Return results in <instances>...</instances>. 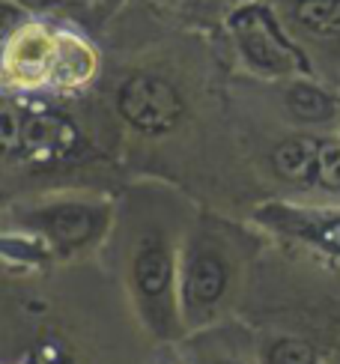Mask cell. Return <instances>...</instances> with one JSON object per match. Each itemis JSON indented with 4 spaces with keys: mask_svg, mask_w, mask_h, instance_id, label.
Returning <instances> with one entry per match:
<instances>
[{
    "mask_svg": "<svg viewBox=\"0 0 340 364\" xmlns=\"http://www.w3.org/2000/svg\"><path fill=\"white\" fill-rule=\"evenodd\" d=\"M227 287V266L218 254L200 251L185 272V296L194 305H215Z\"/></svg>",
    "mask_w": 340,
    "mask_h": 364,
    "instance_id": "obj_3",
    "label": "cell"
},
{
    "mask_svg": "<svg viewBox=\"0 0 340 364\" xmlns=\"http://www.w3.org/2000/svg\"><path fill=\"white\" fill-rule=\"evenodd\" d=\"M21 4H27V6H39V9H42V6H54L57 0H21Z\"/></svg>",
    "mask_w": 340,
    "mask_h": 364,
    "instance_id": "obj_14",
    "label": "cell"
},
{
    "mask_svg": "<svg viewBox=\"0 0 340 364\" xmlns=\"http://www.w3.org/2000/svg\"><path fill=\"white\" fill-rule=\"evenodd\" d=\"M39 221L54 236V242H60L63 248H75L96 233L99 215L87 206H57L51 212H45V215H39Z\"/></svg>",
    "mask_w": 340,
    "mask_h": 364,
    "instance_id": "obj_5",
    "label": "cell"
},
{
    "mask_svg": "<svg viewBox=\"0 0 340 364\" xmlns=\"http://www.w3.org/2000/svg\"><path fill=\"white\" fill-rule=\"evenodd\" d=\"M319 144L322 141H314V138H287L284 144L275 146L272 153V164L277 176L284 179H317V164H319Z\"/></svg>",
    "mask_w": 340,
    "mask_h": 364,
    "instance_id": "obj_6",
    "label": "cell"
},
{
    "mask_svg": "<svg viewBox=\"0 0 340 364\" xmlns=\"http://www.w3.org/2000/svg\"><path fill=\"white\" fill-rule=\"evenodd\" d=\"M21 144L27 146V153L33 159H57L75 144V129L54 114H42L24 126Z\"/></svg>",
    "mask_w": 340,
    "mask_h": 364,
    "instance_id": "obj_4",
    "label": "cell"
},
{
    "mask_svg": "<svg viewBox=\"0 0 340 364\" xmlns=\"http://www.w3.org/2000/svg\"><path fill=\"white\" fill-rule=\"evenodd\" d=\"M317 239H319L329 251H337V254H340V218L319 224V227H317Z\"/></svg>",
    "mask_w": 340,
    "mask_h": 364,
    "instance_id": "obj_13",
    "label": "cell"
},
{
    "mask_svg": "<svg viewBox=\"0 0 340 364\" xmlns=\"http://www.w3.org/2000/svg\"><path fill=\"white\" fill-rule=\"evenodd\" d=\"M296 18L314 33L334 36L340 33V0H302Z\"/></svg>",
    "mask_w": 340,
    "mask_h": 364,
    "instance_id": "obj_9",
    "label": "cell"
},
{
    "mask_svg": "<svg viewBox=\"0 0 340 364\" xmlns=\"http://www.w3.org/2000/svg\"><path fill=\"white\" fill-rule=\"evenodd\" d=\"M117 102H119V114L134 129H141L147 134L170 132L182 119V111H185L176 90L161 78H152V75H134V78H129L122 84Z\"/></svg>",
    "mask_w": 340,
    "mask_h": 364,
    "instance_id": "obj_2",
    "label": "cell"
},
{
    "mask_svg": "<svg viewBox=\"0 0 340 364\" xmlns=\"http://www.w3.org/2000/svg\"><path fill=\"white\" fill-rule=\"evenodd\" d=\"M18 141H24V119L15 117V111L6 105L4 108V146L12 153V149L18 146Z\"/></svg>",
    "mask_w": 340,
    "mask_h": 364,
    "instance_id": "obj_12",
    "label": "cell"
},
{
    "mask_svg": "<svg viewBox=\"0 0 340 364\" xmlns=\"http://www.w3.org/2000/svg\"><path fill=\"white\" fill-rule=\"evenodd\" d=\"M230 30L236 33V42L245 60L266 72V75H284L292 69H307L302 63V54L281 36V30L272 21L269 9L262 6H242L230 18Z\"/></svg>",
    "mask_w": 340,
    "mask_h": 364,
    "instance_id": "obj_1",
    "label": "cell"
},
{
    "mask_svg": "<svg viewBox=\"0 0 340 364\" xmlns=\"http://www.w3.org/2000/svg\"><path fill=\"white\" fill-rule=\"evenodd\" d=\"M170 272H174V263H170V251L161 245V242H147L134 260V281L141 287L144 296H161L170 287Z\"/></svg>",
    "mask_w": 340,
    "mask_h": 364,
    "instance_id": "obj_7",
    "label": "cell"
},
{
    "mask_svg": "<svg viewBox=\"0 0 340 364\" xmlns=\"http://www.w3.org/2000/svg\"><path fill=\"white\" fill-rule=\"evenodd\" d=\"M57 364H66V361H57Z\"/></svg>",
    "mask_w": 340,
    "mask_h": 364,
    "instance_id": "obj_16",
    "label": "cell"
},
{
    "mask_svg": "<svg viewBox=\"0 0 340 364\" xmlns=\"http://www.w3.org/2000/svg\"><path fill=\"white\" fill-rule=\"evenodd\" d=\"M221 364H236V361H221Z\"/></svg>",
    "mask_w": 340,
    "mask_h": 364,
    "instance_id": "obj_15",
    "label": "cell"
},
{
    "mask_svg": "<svg viewBox=\"0 0 340 364\" xmlns=\"http://www.w3.org/2000/svg\"><path fill=\"white\" fill-rule=\"evenodd\" d=\"M317 179H319L326 188L340 191V144H334V141H322V144H319Z\"/></svg>",
    "mask_w": 340,
    "mask_h": 364,
    "instance_id": "obj_10",
    "label": "cell"
},
{
    "mask_svg": "<svg viewBox=\"0 0 340 364\" xmlns=\"http://www.w3.org/2000/svg\"><path fill=\"white\" fill-rule=\"evenodd\" d=\"M287 105L292 114L299 119H307V123H322V119H331L337 114V102L314 84H292L287 93Z\"/></svg>",
    "mask_w": 340,
    "mask_h": 364,
    "instance_id": "obj_8",
    "label": "cell"
},
{
    "mask_svg": "<svg viewBox=\"0 0 340 364\" xmlns=\"http://www.w3.org/2000/svg\"><path fill=\"white\" fill-rule=\"evenodd\" d=\"M269 364H317V355L304 341H281L272 346Z\"/></svg>",
    "mask_w": 340,
    "mask_h": 364,
    "instance_id": "obj_11",
    "label": "cell"
}]
</instances>
